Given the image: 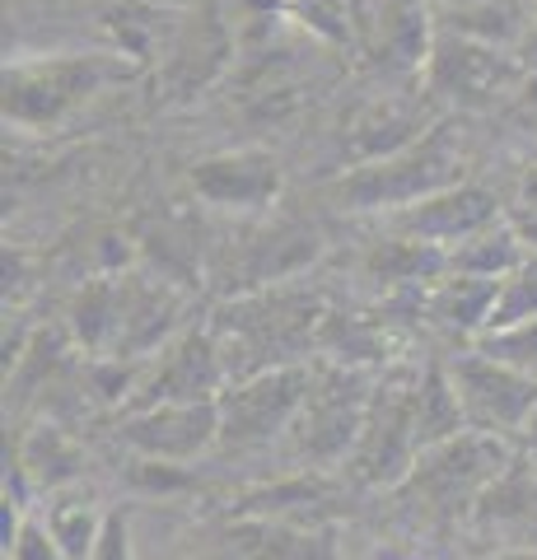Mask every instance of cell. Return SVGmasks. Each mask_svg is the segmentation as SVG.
Here are the masks:
<instances>
[{
	"label": "cell",
	"instance_id": "obj_1",
	"mask_svg": "<svg viewBox=\"0 0 537 560\" xmlns=\"http://www.w3.org/2000/svg\"><path fill=\"white\" fill-rule=\"evenodd\" d=\"M323 304L314 290L300 285H267L248 290L234 304H224L215 323V341L230 364V383L281 370V364H300V355L323 331Z\"/></svg>",
	"mask_w": 537,
	"mask_h": 560
},
{
	"label": "cell",
	"instance_id": "obj_2",
	"mask_svg": "<svg viewBox=\"0 0 537 560\" xmlns=\"http://www.w3.org/2000/svg\"><path fill=\"white\" fill-rule=\"evenodd\" d=\"M131 70L136 66L117 51H51V57L5 61V84H0L5 127L28 136L57 131L80 108H90L103 90L131 80Z\"/></svg>",
	"mask_w": 537,
	"mask_h": 560
},
{
	"label": "cell",
	"instance_id": "obj_3",
	"mask_svg": "<svg viewBox=\"0 0 537 560\" xmlns=\"http://www.w3.org/2000/svg\"><path fill=\"white\" fill-rule=\"evenodd\" d=\"M463 168V150L448 121H435L421 140L384 154V160L355 164L346 178L332 187V201L355 215H397L416 201L435 197V191L454 187Z\"/></svg>",
	"mask_w": 537,
	"mask_h": 560
},
{
	"label": "cell",
	"instance_id": "obj_4",
	"mask_svg": "<svg viewBox=\"0 0 537 560\" xmlns=\"http://www.w3.org/2000/svg\"><path fill=\"white\" fill-rule=\"evenodd\" d=\"M514 463L510 440L481 430H463L454 440L416 453L407 481L397 486V495L425 504L430 514H458L477 510V500L500 481V471Z\"/></svg>",
	"mask_w": 537,
	"mask_h": 560
},
{
	"label": "cell",
	"instance_id": "obj_5",
	"mask_svg": "<svg viewBox=\"0 0 537 560\" xmlns=\"http://www.w3.org/2000/svg\"><path fill=\"white\" fill-rule=\"evenodd\" d=\"M314 370L308 364H281V370L238 378L220 393V444L224 448H262L276 434L294 430Z\"/></svg>",
	"mask_w": 537,
	"mask_h": 560
},
{
	"label": "cell",
	"instance_id": "obj_6",
	"mask_svg": "<svg viewBox=\"0 0 537 560\" xmlns=\"http://www.w3.org/2000/svg\"><path fill=\"white\" fill-rule=\"evenodd\" d=\"M370 383L355 370H341V364H327V370H314V388H308V401L300 420H294V448L308 463L332 467L341 458H351L360 444V430H365L370 416Z\"/></svg>",
	"mask_w": 537,
	"mask_h": 560
},
{
	"label": "cell",
	"instance_id": "obj_7",
	"mask_svg": "<svg viewBox=\"0 0 537 560\" xmlns=\"http://www.w3.org/2000/svg\"><path fill=\"white\" fill-rule=\"evenodd\" d=\"M448 378L458 388L467 430L481 434H500V440H518L524 425L537 411V378L514 370V364L487 355V350H472V355H458L448 364Z\"/></svg>",
	"mask_w": 537,
	"mask_h": 560
},
{
	"label": "cell",
	"instance_id": "obj_8",
	"mask_svg": "<svg viewBox=\"0 0 537 560\" xmlns=\"http://www.w3.org/2000/svg\"><path fill=\"white\" fill-rule=\"evenodd\" d=\"M411 393H416V374H397L384 378L370 397V416L360 430V444L351 453V471L365 486H388L397 490L407 481V471L416 463V420H411Z\"/></svg>",
	"mask_w": 537,
	"mask_h": 560
},
{
	"label": "cell",
	"instance_id": "obj_9",
	"mask_svg": "<svg viewBox=\"0 0 537 560\" xmlns=\"http://www.w3.org/2000/svg\"><path fill=\"white\" fill-rule=\"evenodd\" d=\"M224 388H230V364H224L215 331H183L141 374L131 411L160 407V401H220Z\"/></svg>",
	"mask_w": 537,
	"mask_h": 560
},
{
	"label": "cell",
	"instance_id": "obj_10",
	"mask_svg": "<svg viewBox=\"0 0 537 560\" xmlns=\"http://www.w3.org/2000/svg\"><path fill=\"white\" fill-rule=\"evenodd\" d=\"M425 75H430V90L454 98L458 108H487V103H495V94L514 90L524 70L510 57V47L472 43L440 28L425 57Z\"/></svg>",
	"mask_w": 537,
	"mask_h": 560
},
{
	"label": "cell",
	"instance_id": "obj_11",
	"mask_svg": "<svg viewBox=\"0 0 537 560\" xmlns=\"http://www.w3.org/2000/svg\"><path fill=\"white\" fill-rule=\"evenodd\" d=\"M117 440L145 463H192L220 444V401H160L127 411Z\"/></svg>",
	"mask_w": 537,
	"mask_h": 560
},
{
	"label": "cell",
	"instance_id": "obj_12",
	"mask_svg": "<svg viewBox=\"0 0 537 560\" xmlns=\"http://www.w3.org/2000/svg\"><path fill=\"white\" fill-rule=\"evenodd\" d=\"M192 191L197 201H206L211 210H224V215H262L267 206H276L281 197V164H276L271 150H220L206 154V160L192 164Z\"/></svg>",
	"mask_w": 537,
	"mask_h": 560
},
{
	"label": "cell",
	"instance_id": "obj_13",
	"mask_svg": "<svg viewBox=\"0 0 537 560\" xmlns=\"http://www.w3.org/2000/svg\"><path fill=\"white\" fill-rule=\"evenodd\" d=\"M495 220H500L495 191L477 187V183H454V187L435 191V197H425V201H416L407 210H397V215H388L393 234L435 243V248H444V253H454L458 243L481 234Z\"/></svg>",
	"mask_w": 537,
	"mask_h": 560
},
{
	"label": "cell",
	"instance_id": "obj_14",
	"mask_svg": "<svg viewBox=\"0 0 537 560\" xmlns=\"http://www.w3.org/2000/svg\"><path fill=\"white\" fill-rule=\"evenodd\" d=\"M183 300L164 280H127V308H122V331H117L113 360H145L150 350H164L173 327H178Z\"/></svg>",
	"mask_w": 537,
	"mask_h": 560
},
{
	"label": "cell",
	"instance_id": "obj_15",
	"mask_svg": "<svg viewBox=\"0 0 537 560\" xmlns=\"http://www.w3.org/2000/svg\"><path fill=\"white\" fill-rule=\"evenodd\" d=\"M14 467L24 471L28 490H38V495H57V490L80 486L90 458H84V448H80V440H75L71 430H61V425H33L24 434Z\"/></svg>",
	"mask_w": 537,
	"mask_h": 560
},
{
	"label": "cell",
	"instance_id": "obj_16",
	"mask_svg": "<svg viewBox=\"0 0 537 560\" xmlns=\"http://www.w3.org/2000/svg\"><path fill=\"white\" fill-rule=\"evenodd\" d=\"M318 257V234L304 224H276L271 234L248 243L244 257V294L248 290H267V285H285L300 276L308 261Z\"/></svg>",
	"mask_w": 537,
	"mask_h": 560
},
{
	"label": "cell",
	"instance_id": "obj_17",
	"mask_svg": "<svg viewBox=\"0 0 537 560\" xmlns=\"http://www.w3.org/2000/svg\"><path fill=\"white\" fill-rule=\"evenodd\" d=\"M472 523L491 533H533L537 528V463L514 458L500 471V481L477 500Z\"/></svg>",
	"mask_w": 537,
	"mask_h": 560
},
{
	"label": "cell",
	"instance_id": "obj_18",
	"mask_svg": "<svg viewBox=\"0 0 537 560\" xmlns=\"http://www.w3.org/2000/svg\"><path fill=\"white\" fill-rule=\"evenodd\" d=\"M430 127H435V117H430L425 108H416V103H402V98H384V103H374V108L355 121L351 154H355L360 164L384 160V154L411 145V140H421Z\"/></svg>",
	"mask_w": 537,
	"mask_h": 560
},
{
	"label": "cell",
	"instance_id": "obj_19",
	"mask_svg": "<svg viewBox=\"0 0 537 560\" xmlns=\"http://www.w3.org/2000/svg\"><path fill=\"white\" fill-rule=\"evenodd\" d=\"M411 420H416V444H421V453L467 430V416H463L454 378H448V364H425V370L416 374Z\"/></svg>",
	"mask_w": 537,
	"mask_h": 560
},
{
	"label": "cell",
	"instance_id": "obj_20",
	"mask_svg": "<svg viewBox=\"0 0 537 560\" xmlns=\"http://www.w3.org/2000/svg\"><path fill=\"white\" fill-rule=\"evenodd\" d=\"M500 280H481V276H463L448 271L435 290H430V318L444 331H458V337H481L491 323Z\"/></svg>",
	"mask_w": 537,
	"mask_h": 560
},
{
	"label": "cell",
	"instance_id": "obj_21",
	"mask_svg": "<svg viewBox=\"0 0 537 560\" xmlns=\"http://www.w3.org/2000/svg\"><path fill=\"white\" fill-rule=\"evenodd\" d=\"M108 514L113 510H103L90 490H80V486L57 490V495H47V504H43V523H47V533L57 537L66 560H90L94 556Z\"/></svg>",
	"mask_w": 537,
	"mask_h": 560
},
{
	"label": "cell",
	"instance_id": "obj_22",
	"mask_svg": "<svg viewBox=\"0 0 537 560\" xmlns=\"http://www.w3.org/2000/svg\"><path fill=\"white\" fill-rule=\"evenodd\" d=\"M365 271H370V280H378V285H416V280L448 276V253L435 248V243L393 234V238H378L370 248Z\"/></svg>",
	"mask_w": 537,
	"mask_h": 560
},
{
	"label": "cell",
	"instance_id": "obj_23",
	"mask_svg": "<svg viewBox=\"0 0 537 560\" xmlns=\"http://www.w3.org/2000/svg\"><path fill=\"white\" fill-rule=\"evenodd\" d=\"M444 33L472 43H491V47H514L524 38V10L518 0H477V5H444Z\"/></svg>",
	"mask_w": 537,
	"mask_h": 560
},
{
	"label": "cell",
	"instance_id": "obj_24",
	"mask_svg": "<svg viewBox=\"0 0 537 560\" xmlns=\"http://www.w3.org/2000/svg\"><path fill=\"white\" fill-rule=\"evenodd\" d=\"M524 243L510 230V220H495L487 224L481 234H472L467 243H458L448 253V271H463V276H481V280H505L518 261H524Z\"/></svg>",
	"mask_w": 537,
	"mask_h": 560
},
{
	"label": "cell",
	"instance_id": "obj_25",
	"mask_svg": "<svg viewBox=\"0 0 537 560\" xmlns=\"http://www.w3.org/2000/svg\"><path fill=\"white\" fill-rule=\"evenodd\" d=\"M244 541V551L253 560H337V541L327 533H314V528H290V523H244L238 528Z\"/></svg>",
	"mask_w": 537,
	"mask_h": 560
},
{
	"label": "cell",
	"instance_id": "obj_26",
	"mask_svg": "<svg viewBox=\"0 0 537 560\" xmlns=\"http://www.w3.org/2000/svg\"><path fill=\"white\" fill-rule=\"evenodd\" d=\"M122 308H127V280H94L75 300L71 323L80 346L90 350H113L117 331H122Z\"/></svg>",
	"mask_w": 537,
	"mask_h": 560
},
{
	"label": "cell",
	"instance_id": "obj_27",
	"mask_svg": "<svg viewBox=\"0 0 537 560\" xmlns=\"http://www.w3.org/2000/svg\"><path fill=\"white\" fill-rule=\"evenodd\" d=\"M537 323V253H524V261L500 280V294H495V308H491V323L481 337L491 331H510V327H524Z\"/></svg>",
	"mask_w": 537,
	"mask_h": 560
},
{
	"label": "cell",
	"instance_id": "obj_28",
	"mask_svg": "<svg viewBox=\"0 0 537 560\" xmlns=\"http://www.w3.org/2000/svg\"><path fill=\"white\" fill-rule=\"evenodd\" d=\"M477 350H487V355L514 364V370H524L537 378V323H524V327H510V331H491V337H481Z\"/></svg>",
	"mask_w": 537,
	"mask_h": 560
},
{
	"label": "cell",
	"instance_id": "obj_29",
	"mask_svg": "<svg viewBox=\"0 0 537 560\" xmlns=\"http://www.w3.org/2000/svg\"><path fill=\"white\" fill-rule=\"evenodd\" d=\"M5 560H66V556L57 547V537L47 533L43 518H24L20 533H14V541L5 547Z\"/></svg>",
	"mask_w": 537,
	"mask_h": 560
},
{
	"label": "cell",
	"instance_id": "obj_30",
	"mask_svg": "<svg viewBox=\"0 0 537 560\" xmlns=\"http://www.w3.org/2000/svg\"><path fill=\"white\" fill-rule=\"evenodd\" d=\"M90 560H131V523L127 514H108V523H103V537Z\"/></svg>",
	"mask_w": 537,
	"mask_h": 560
},
{
	"label": "cell",
	"instance_id": "obj_31",
	"mask_svg": "<svg viewBox=\"0 0 537 560\" xmlns=\"http://www.w3.org/2000/svg\"><path fill=\"white\" fill-rule=\"evenodd\" d=\"M304 24H314L323 38H332V43L346 38V10L337 5V0H308V5H304Z\"/></svg>",
	"mask_w": 537,
	"mask_h": 560
},
{
	"label": "cell",
	"instance_id": "obj_32",
	"mask_svg": "<svg viewBox=\"0 0 537 560\" xmlns=\"http://www.w3.org/2000/svg\"><path fill=\"white\" fill-rule=\"evenodd\" d=\"M505 220H510V230L518 234V243H524L528 253H537V206H514Z\"/></svg>",
	"mask_w": 537,
	"mask_h": 560
},
{
	"label": "cell",
	"instance_id": "obj_33",
	"mask_svg": "<svg viewBox=\"0 0 537 560\" xmlns=\"http://www.w3.org/2000/svg\"><path fill=\"white\" fill-rule=\"evenodd\" d=\"M481 560H537V541H518V547H505V551H491Z\"/></svg>",
	"mask_w": 537,
	"mask_h": 560
},
{
	"label": "cell",
	"instance_id": "obj_34",
	"mask_svg": "<svg viewBox=\"0 0 537 560\" xmlns=\"http://www.w3.org/2000/svg\"><path fill=\"white\" fill-rule=\"evenodd\" d=\"M518 453H524L528 463H537V411H533V420L524 425V434H518Z\"/></svg>",
	"mask_w": 537,
	"mask_h": 560
},
{
	"label": "cell",
	"instance_id": "obj_35",
	"mask_svg": "<svg viewBox=\"0 0 537 560\" xmlns=\"http://www.w3.org/2000/svg\"><path fill=\"white\" fill-rule=\"evenodd\" d=\"M518 98H524L528 117H537V75H533V80H524V94H518Z\"/></svg>",
	"mask_w": 537,
	"mask_h": 560
},
{
	"label": "cell",
	"instance_id": "obj_36",
	"mask_svg": "<svg viewBox=\"0 0 537 560\" xmlns=\"http://www.w3.org/2000/svg\"><path fill=\"white\" fill-rule=\"evenodd\" d=\"M518 206H537V168H528V178H524V201Z\"/></svg>",
	"mask_w": 537,
	"mask_h": 560
}]
</instances>
